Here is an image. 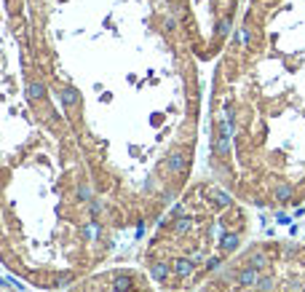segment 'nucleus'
I'll use <instances>...</instances> for the list:
<instances>
[{"instance_id": "obj_1", "label": "nucleus", "mask_w": 305, "mask_h": 292, "mask_svg": "<svg viewBox=\"0 0 305 292\" xmlns=\"http://www.w3.org/2000/svg\"><path fill=\"white\" fill-rule=\"evenodd\" d=\"M203 196H206V201L211 204V207H217V209H228L230 204H233V198L225 193V190L214 188V185H206V188H203Z\"/></svg>"}, {"instance_id": "obj_2", "label": "nucleus", "mask_w": 305, "mask_h": 292, "mask_svg": "<svg viewBox=\"0 0 305 292\" xmlns=\"http://www.w3.org/2000/svg\"><path fill=\"white\" fill-rule=\"evenodd\" d=\"M257 282H260V271L257 268H244L241 274L236 276V287H241V290H247V287H257Z\"/></svg>"}, {"instance_id": "obj_3", "label": "nucleus", "mask_w": 305, "mask_h": 292, "mask_svg": "<svg viewBox=\"0 0 305 292\" xmlns=\"http://www.w3.org/2000/svg\"><path fill=\"white\" fill-rule=\"evenodd\" d=\"M171 265H174V274L180 279H190V276H193V271H196V260H193V257H188V255L177 257Z\"/></svg>"}, {"instance_id": "obj_4", "label": "nucleus", "mask_w": 305, "mask_h": 292, "mask_svg": "<svg viewBox=\"0 0 305 292\" xmlns=\"http://www.w3.org/2000/svg\"><path fill=\"white\" fill-rule=\"evenodd\" d=\"M166 164H169V169H171V172L182 175V172L188 169V153H182V150H174V153H169Z\"/></svg>"}, {"instance_id": "obj_5", "label": "nucleus", "mask_w": 305, "mask_h": 292, "mask_svg": "<svg viewBox=\"0 0 305 292\" xmlns=\"http://www.w3.org/2000/svg\"><path fill=\"white\" fill-rule=\"evenodd\" d=\"M59 102H62L64 108H75V105L81 102V91L72 89V86H64V89L59 91Z\"/></svg>"}, {"instance_id": "obj_6", "label": "nucleus", "mask_w": 305, "mask_h": 292, "mask_svg": "<svg viewBox=\"0 0 305 292\" xmlns=\"http://www.w3.org/2000/svg\"><path fill=\"white\" fill-rule=\"evenodd\" d=\"M171 271H174V265H169V263H152L150 265V276L155 279V282H166L171 276Z\"/></svg>"}, {"instance_id": "obj_7", "label": "nucleus", "mask_w": 305, "mask_h": 292, "mask_svg": "<svg viewBox=\"0 0 305 292\" xmlns=\"http://www.w3.org/2000/svg\"><path fill=\"white\" fill-rule=\"evenodd\" d=\"M211 150H214L217 158H228L230 156V134H225V131H222V134L217 137V142L211 145Z\"/></svg>"}, {"instance_id": "obj_8", "label": "nucleus", "mask_w": 305, "mask_h": 292, "mask_svg": "<svg viewBox=\"0 0 305 292\" xmlns=\"http://www.w3.org/2000/svg\"><path fill=\"white\" fill-rule=\"evenodd\" d=\"M238 244H241V236L233 234V231H228V234L220 236V247H222V252H236Z\"/></svg>"}, {"instance_id": "obj_9", "label": "nucleus", "mask_w": 305, "mask_h": 292, "mask_svg": "<svg viewBox=\"0 0 305 292\" xmlns=\"http://www.w3.org/2000/svg\"><path fill=\"white\" fill-rule=\"evenodd\" d=\"M24 94H27L30 102H38V99L46 94V83H43V81H30L27 89H24Z\"/></svg>"}, {"instance_id": "obj_10", "label": "nucleus", "mask_w": 305, "mask_h": 292, "mask_svg": "<svg viewBox=\"0 0 305 292\" xmlns=\"http://www.w3.org/2000/svg\"><path fill=\"white\" fill-rule=\"evenodd\" d=\"M112 290L115 292H129L131 290V276L129 274H115V279H112Z\"/></svg>"}, {"instance_id": "obj_11", "label": "nucleus", "mask_w": 305, "mask_h": 292, "mask_svg": "<svg viewBox=\"0 0 305 292\" xmlns=\"http://www.w3.org/2000/svg\"><path fill=\"white\" fill-rule=\"evenodd\" d=\"M75 198H78V201H86V204H89L91 198H94V193H91V185H89V182H78Z\"/></svg>"}, {"instance_id": "obj_12", "label": "nucleus", "mask_w": 305, "mask_h": 292, "mask_svg": "<svg viewBox=\"0 0 305 292\" xmlns=\"http://www.w3.org/2000/svg\"><path fill=\"white\" fill-rule=\"evenodd\" d=\"M190 228H193V217H177V223H174V234L177 236H185Z\"/></svg>"}, {"instance_id": "obj_13", "label": "nucleus", "mask_w": 305, "mask_h": 292, "mask_svg": "<svg viewBox=\"0 0 305 292\" xmlns=\"http://www.w3.org/2000/svg\"><path fill=\"white\" fill-rule=\"evenodd\" d=\"M252 268H257V271H262V268H268V257L262 255V252H252V255L247 257Z\"/></svg>"}, {"instance_id": "obj_14", "label": "nucleus", "mask_w": 305, "mask_h": 292, "mask_svg": "<svg viewBox=\"0 0 305 292\" xmlns=\"http://www.w3.org/2000/svg\"><path fill=\"white\" fill-rule=\"evenodd\" d=\"M289 198H292V185H289V182H281V185L276 188V201L287 204Z\"/></svg>"}, {"instance_id": "obj_15", "label": "nucleus", "mask_w": 305, "mask_h": 292, "mask_svg": "<svg viewBox=\"0 0 305 292\" xmlns=\"http://www.w3.org/2000/svg\"><path fill=\"white\" fill-rule=\"evenodd\" d=\"M72 279H75V276H72L70 271H62V274H56V276H54V287H59V290L70 287V284H72Z\"/></svg>"}, {"instance_id": "obj_16", "label": "nucleus", "mask_w": 305, "mask_h": 292, "mask_svg": "<svg viewBox=\"0 0 305 292\" xmlns=\"http://www.w3.org/2000/svg\"><path fill=\"white\" fill-rule=\"evenodd\" d=\"M97 234H99V225H97V223H89V225H86V228L81 231V236L86 238V241H94Z\"/></svg>"}, {"instance_id": "obj_17", "label": "nucleus", "mask_w": 305, "mask_h": 292, "mask_svg": "<svg viewBox=\"0 0 305 292\" xmlns=\"http://www.w3.org/2000/svg\"><path fill=\"white\" fill-rule=\"evenodd\" d=\"M273 287H276L273 276H260V282H257V290L260 292H273Z\"/></svg>"}, {"instance_id": "obj_18", "label": "nucleus", "mask_w": 305, "mask_h": 292, "mask_svg": "<svg viewBox=\"0 0 305 292\" xmlns=\"http://www.w3.org/2000/svg\"><path fill=\"white\" fill-rule=\"evenodd\" d=\"M102 209H104V204L99 201V198H91V201H89V212H91V217L102 215Z\"/></svg>"}, {"instance_id": "obj_19", "label": "nucleus", "mask_w": 305, "mask_h": 292, "mask_svg": "<svg viewBox=\"0 0 305 292\" xmlns=\"http://www.w3.org/2000/svg\"><path fill=\"white\" fill-rule=\"evenodd\" d=\"M228 32H230V19L225 16V19H220V24H217V35H220V38H225V35H228Z\"/></svg>"}, {"instance_id": "obj_20", "label": "nucleus", "mask_w": 305, "mask_h": 292, "mask_svg": "<svg viewBox=\"0 0 305 292\" xmlns=\"http://www.w3.org/2000/svg\"><path fill=\"white\" fill-rule=\"evenodd\" d=\"M220 263H222V257H217V255H214V257H206V268H209V271L220 268Z\"/></svg>"}, {"instance_id": "obj_21", "label": "nucleus", "mask_w": 305, "mask_h": 292, "mask_svg": "<svg viewBox=\"0 0 305 292\" xmlns=\"http://www.w3.org/2000/svg\"><path fill=\"white\" fill-rule=\"evenodd\" d=\"M188 257H193V260L198 263V260L203 257V252H201V249H188Z\"/></svg>"}, {"instance_id": "obj_22", "label": "nucleus", "mask_w": 305, "mask_h": 292, "mask_svg": "<svg viewBox=\"0 0 305 292\" xmlns=\"http://www.w3.org/2000/svg\"><path fill=\"white\" fill-rule=\"evenodd\" d=\"M163 27H166L169 32H171V30H177V19H166V22H163Z\"/></svg>"}, {"instance_id": "obj_23", "label": "nucleus", "mask_w": 305, "mask_h": 292, "mask_svg": "<svg viewBox=\"0 0 305 292\" xmlns=\"http://www.w3.org/2000/svg\"><path fill=\"white\" fill-rule=\"evenodd\" d=\"M238 41H241V43H247V41H249V27H244V30H241V35H238Z\"/></svg>"}]
</instances>
